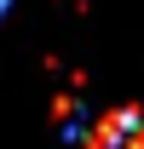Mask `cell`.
Instances as JSON below:
<instances>
[{"instance_id":"6da1fadb","label":"cell","mask_w":144,"mask_h":149,"mask_svg":"<svg viewBox=\"0 0 144 149\" xmlns=\"http://www.w3.org/2000/svg\"><path fill=\"white\" fill-rule=\"evenodd\" d=\"M6 6H12V0H0V12H6Z\"/></svg>"}]
</instances>
